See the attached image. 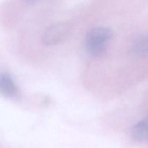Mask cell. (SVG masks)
Here are the masks:
<instances>
[{"label":"cell","mask_w":148,"mask_h":148,"mask_svg":"<svg viewBox=\"0 0 148 148\" xmlns=\"http://www.w3.org/2000/svg\"><path fill=\"white\" fill-rule=\"evenodd\" d=\"M0 93L7 98H14L18 95V89L9 74L0 72Z\"/></svg>","instance_id":"obj_3"},{"label":"cell","mask_w":148,"mask_h":148,"mask_svg":"<svg viewBox=\"0 0 148 148\" xmlns=\"http://www.w3.org/2000/svg\"><path fill=\"white\" fill-rule=\"evenodd\" d=\"M132 134L133 137L138 141H145L148 140V115L145 119L133 127Z\"/></svg>","instance_id":"obj_4"},{"label":"cell","mask_w":148,"mask_h":148,"mask_svg":"<svg viewBox=\"0 0 148 148\" xmlns=\"http://www.w3.org/2000/svg\"><path fill=\"white\" fill-rule=\"evenodd\" d=\"M72 25L66 22L58 23L50 26L42 36L43 43L46 46H54L64 40L70 32Z\"/></svg>","instance_id":"obj_2"},{"label":"cell","mask_w":148,"mask_h":148,"mask_svg":"<svg viewBox=\"0 0 148 148\" xmlns=\"http://www.w3.org/2000/svg\"><path fill=\"white\" fill-rule=\"evenodd\" d=\"M134 51L140 56L148 55V35L140 38L134 44Z\"/></svg>","instance_id":"obj_5"},{"label":"cell","mask_w":148,"mask_h":148,"mask_svg":"<svg viewBox=\"0 0 148 148\" xmlns=\"http://www.w3.org/2000/svg\"><path fill=\"white\" fill-rule=\"evenodd\" d=\"M112 30L109 27H94L88 32L85 46L87 51L94 56H101L106 51L107 43L113 37Z\"/></svg>","instance_id":"obj_1"}]
</instances>
